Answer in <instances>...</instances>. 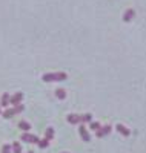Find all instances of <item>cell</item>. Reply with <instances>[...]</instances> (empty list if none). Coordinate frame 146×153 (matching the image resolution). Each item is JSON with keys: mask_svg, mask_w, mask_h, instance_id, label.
<instances>
[{"mask_svg": "<svg viewBox=\"0 0 146 153\" xmlns=\"http://www.w3.org/2000/svg\"><path fill=\"white\" fill-rule=\"evenodd\" d=\"M25 110V106L23 104H19V106H14V107H12V109H6L2 115H3V118H12V117H14V115H17V113H22Z\"/></svg>", "mask_w": 146, "mask_h": 153, "instance_id": "2", "label": "cell"}, {"mask_svg": "<svg viewBox=\"0 0 146 153\" xmlns=\"http://www.w3.org/2000/svg\"><path fill=\"white\" fill-rule=\"evenodd\" d=\"M38 147H40V149H46L48 146H49V141H46V139L43 138V139H40V141H38V144H37Z\"/></svg>", "mask_w": 146, "mask_h": 153, "instance_id": "17", "label": "cell"}, {"mask_svg": "<svg viewBox=\"0 0 146 153\" xmlns=\"http://www.w3.org/2000/svg\"><path fill=\"white\" fill-rule=\"evenodd\" d=\"M62 153H68V152H62Z\"/></svg>", "mask_w": 146, "mask_h": 153, "instance_id": "20", "label": "cell"}, {"mask_svg": "<svg viewBox=\"0 0 146 153\" xmlns=\"http://www.w3.org/2000/svg\"><path fill=\"white\" fill-rule=\"evenodd\" d=\"M28 153H34V152H28Z\"/></svg>", "mask_w": 146, "mask_h": 153, "instance_id": "21", "label": "cell"}, {"mask_svg": "<svg viewBox=\"0 0 146 153\" xmlns=\"http://www.w3.org/2000/svg\"><path fill=\"white\" fill-rule=\"evenodd\" d=\"M89 129H91V130H94V132H97V130L102 129V126H100L97 121H91V123H89Z\"/></svg>", "mask_w": 146, "mask_h": 153, "instance_id": "15", "label": "cell"}, {"mask_svg": "<svg viewBox=\"0 0 146 153\" xmlns=\"http://www.w3.org/2000/svg\"><path fill=\"white\" fill-rule=\"evenodd\" d=\"M9 100H11V97H9V94H3L2 95V100H0V107H8L9 106Z\"/></svg>", "mask_w": 146, "mask_h": 153, "instance_id": "10", "label": "cell"}, {"mask_svg": "<svg viewBox=\"0 0 146 153\" xmlns=\"http://www.w3.org/2000/svg\"><path fill=\"white\" fill-rule=\"evenodd\" d=\"M115 129H117L118 133L123 135V136H129V135H131V130L128 129L126 126H123V124H117V126H115Z\"/></svg>", "mask_w": 146, "mask_h": 153, "instance_id": "8", "label": "cell"}, {"mask_svg": "<svg viewBox=\"0 0 146 153\" xmlns=\"http://www.w3.org/2000/svg\"><path fill=\"white\" fill-rule=\"evenodd\" d=\"M20 139L23 143H28V144H38V141H40L35 135H31V133H23L20 136Z\"/></svg>", "mask_w": 146, "mask_h": 153, "instance_id": "3", "label": "cell"}, {"mask_svg": "<svg viewBox=\"0 0 146 153\" xmlns=\"http://www.w3.org/2000/svg\"><path fill=\"white\" fill-rule=\"evenodd\" d=\"M0 115H2V107H0Z\"/></svg>", "mask_w": 146, "mask_h": 153, "instance_id": "19", "label": "cell"}, {"mask_svg": "<svg viewBox=\"0 0 146 153\" xmlns=\"http://www.w3.org/2000/svg\"><path fill=\"white\" fill-rule=\"evenodd\" d=\"M68 78V75L65 72H51V74H45L42 76V80L45 83H54V81H65Z\"/></svg>", "mask_w": 146, "mask_h": 153, "instance_id": "1", "label": "cell"}, {"mask_svg": "<svg viewBox=\"0 0 146 153\" xmlns=\"http://www.w3.org/2000/svg\"><path fill=\"white\" fill-rule=\"evenodd\" d=\"M52 138H54V129H52V127H48V129L45 130V139L46 141H51Z\"/></svg>", "mask_w": 146, "mask_h": 153, "instance_id": "12", "label": "cell"}, {"mask_svg": "<svg viewBox=\"0 0 146 153\" xmlns=\"http://www.w3.org/2000/svg\"><path fill=\"white\" fill-rule=\"evenodd\" d=\"M56 97L59 100H65L66 98V91H65V89H57V91H56Z\"/></svg>", "mask_w": 146, "mask_h": 153, "instance_id": "14", "label": "cell"}, {"mask_svg": "<svg viewBox=\"0 0 146 153\" xmlns=\"http://www.w3.org/2000/svg\"><path fill=\"white\" fill-rule=\"evenodd\" d=\"M11 149H12V153H22V152H23V150H22V146H20V143H12Z\"/></svg>", "mask_w": 146, "mask_h": 153, "instance_id": "13", "label": "cell"}, {"mask_svg": "<svg viewBox=\"0 0 146 153\" xmlns=\"http://www.w3.org/2000/svg\"><path fill=\"white\" fill-rule=\"evenodd\" d=\"M2 153H12V149H11V146H9V144H5V146L2 147Z\"/></svg>", "mask_w": 146, "mask_h": 153, "instance_id": "18", "label": "cell"}, {"mask_svg": "<svg viewBox=\"0 0 146 153\" xmlns=\"http://www.w3.org/2000/svg\"><path fill=\"white\" fill-rule=\"evenodd\" d=\"M66 120H68L69 124H82V118H80V115H77V113H69L68 117H66Z\"/></svg>", "mask_w": 146, "mask_h": 153, "instance_id": "7", "label": "cell"}, {"mask_svg": "<svg viewBox=\"0 0 146 153\" xmlns=\"http://www.w3.org/2000/svg\"><path fill=\"white\" fill-rule=\"evenodd\" d=\"M19 129L23 130V133H28V132L31 130V124L26 123V121H20V123H19Z\"/></svg>", "mask_w": 146, "mask_h": 153, "instance_id": "11", "label": "cell"}, {"mask_svg": "<svg viewBox=\"0 0 146 153\" xmlns=\"http://www.w3.org/2000/svg\"><path fill=\"white\" fill-rule=\"evenodd\" d=\"M111 130H112V127H111L109 124H106L105 127H102L100 130L96 132V136H97V138H103V136H106V135H109Z\"/></svg>", "mask_w": 146, "mask_h": 153, "instance_id": "5", "label": "cell"}, {"mask_svg": "<svg viewBox=\"0 0 146 153\" xmlns=\"http://www.w3.org/2000/svg\"><path fill=\"white\" fill-rule=\"evenodd\" d=\"M80 118H82V124L83 123H91L92 121V115L91 113H85V115H80Z\"/></svg>", "mask_w": 146, "mask_h": 153, "instance_id": "16", "label": "cell"}, {"mask_svg": "<svg viewBox=\"0 0 146 153\" xmlns=\"http://www.w3.org/2000/svg\"><path fill=\"white\" fill-rule=\"evenodd\" d=\"M78 133H80V136H82V139L85 143H89L91 141V135H89V132H88V129L82 124L80 127H78Z\"/></svg>", "mask_w": 146, "mask_h": 153, "instance_id": "4", "label": "cell"}, {"mask_svg": "<svg viewBox=\"0 0 146 153\" xmlns=\"http://www.w3.org/2000/svg\"><path fill=\"white\" fill-rule=\"evenodd\" d=\"M22 100H23V94H22V92H17V94H14V95L11 97L9 104H12V106H19V104L22 103Z\"/></svg>", "mask_w": 146, "mask_h": 153, "instance_id": "6", "label": "cell"}, {"mask_svg": "<svg viewBox=\"0 0 146 153\" xmlns=\"http://www.w3.org/2000/svg\"><path fill=\"white\" fill-rule=\"evenodd\" d=\"M134 17H135V11L134 9H126L125 11V14H123V20L125 22H131Z\"/></svg>", "mask_w": 146, "mask_h": 153, "instance_id": "9", "label": "cell"}]
</instances>
